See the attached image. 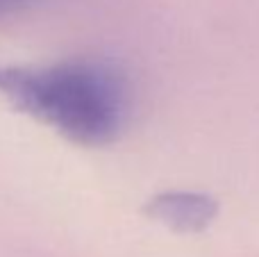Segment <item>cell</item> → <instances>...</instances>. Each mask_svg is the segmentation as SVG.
Wrapping results in <instances>:
<instances>
[{
    "mask_svg": "<svg viewBox=\"0 0 259 257\" xmlns=\"http://www.w3.org/2000/svg\"><path fill=\"white\" fill-rule=\"evenodd\" d=\"M0 98L64 139L89 148L114 144L132 114L125 73L100 59L3 66Z\"/></svg>",
    "mask_w": 259,
    "mask_h": 257,
    "instance_id": "1",
    "label": "cell"
},
{
    "mask_svg": "<svg viewBox=\"0 0 259 257\" xmlns=\"http://www.w3.org/2000/svg\"><path fill=\"white\" fill-rule=\"evenodd\" d=\"M143 214L152 221L170 228L173 232H202L219 217V200L202 191H161L155 194L146 205Z\"/></svg>",
    "mask_w": 259,
    "mask_h": 257,
    "instance_id": "2",
    "label": "cell"
},
{
    "mask_svg": "<svg viewBox=\"0 0 259 257\" xmlns=\"http://www.w3.org/2000/svg\"><path fill=\"white\" fill-rule=\"evenodd\" d=\"M32 3H36V0H0V16L18 12V9L27 7V5H32Z\"/></svg>",
    "mask_w": 259,
    "mask_h": 257,
    "instance_id": "3",
    "label": "cell"
}]
</instances>
